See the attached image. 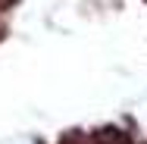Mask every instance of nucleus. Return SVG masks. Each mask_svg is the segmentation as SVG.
<instances>
[{"mask_svg":"<svg viewBox=\"0 0 147 144\" xmlns=\"http://www.w3.org/2000/svg\"><path fill=\"white\" fill-rule=\"evenodd\" d=\"M59 144H88V141L82 138V132H69V135H66V138H63Z\"/></svg>","mask_w":147,"mask_h":144,"instance_id":"obj_2","label":"nucleus"},{"mask_svg":"<svg viewBox=\"0 0 147 144\" xmlns=\"http://www.w3.org/2000/svg\"><path fill=\"white\" fill-rule=\"evenodd\" d=\"M94 144H128V141H125V135L119 128H100L94 135Z\"/></svg>","mask_w":147,"mask_h":144,"instance_id":"obj_1","label":"nucleus"}]
</instances>
